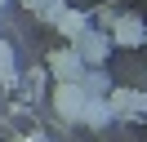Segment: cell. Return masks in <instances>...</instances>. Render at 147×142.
<instances>
[{
	"mask_svg": "<svg viewBox=\"0 0 147 142\" xmlns=\"http://www.w3.org/2000/svg\"><path fill=\"white\" fill-rule=\"evenodd\" d=\"M71 49L80 53L85 67H107V58H111V36L102 31V27H85V31L71 40Z\"/></svg>",
	"mask_w": 147,
	"mask_h": 142,
	"instance_id": "6da1fadb",
	"label": "cell"
},
{
	"mask_svg": "<svg viewBox=\"0 0 147 142\" xmlns=\"http://www.w3.org/2000/svg\"><path fill=\"white\" fill-rule=\"evenodd\" d=\"M111 120H143L147 124V93L143 89H107Z\"/></svg>",
	"mask_w": 147,
	"mask_h": 142,
	"instance_id": "7a4b0ae2",
	"label": "cell"
},
{
	"mask_svg": "<svg viewBox=\"0 0 147 142\" xmlns=\"http://www.w3.org/2000/svg\"><path fill=\"white\" fill-rule=\"evenodd\" d=\"M49 102H54V111L63 115L67 124H76V120H80V107H85V89L76 84V80H54Z\"/></svg>",
	"mask_w": 147,
	"mask_h": 142,
	"instance_id": "3957f363",
	"label": "cell"
},
{
	"mask_svg": "<svg viewBox=\"0 0 147 142\" xmlns=\"http://www.w3.org/2000/svg\"><path fill=\"white\" fill-rule=\"evenodd\" d=\"M111 49H138L143 44V36H147V27H143V18H134V13H116V22H111Z\"/></svg>",
	"mask_w": 147,
	"mask_h": 142,
	"instance_id": "277c9868",
	"label": "cell"
},
{
	"mask_svg": "<svg viewBox=\"0 0 147 142\" xmlns=\"http://www.w3.org/2000/svg\"><path fill=\"white\" fill-rule=\"evenodd\" d=\"M80 71H85V62L71 44H63V49H54L45 58V76H54V80H80Z\"/></svg>",
	"mask_w": 147,
	"mask_h": 142,
	"instance_id": "5b68a950",
	"label": "cell"
},
{
	"mask_svg": "<svg viewBox=\"0 0 147 142\" xmlns=\"http://www.w3.org/2000/svg\"><path fill=\"white\" fill-rule=\"evenodd\" d=\"M76 124H85V129H107V124H111V107H107V98H85L80 120H76Z\"/></svg>",
	"mask_w": 147,
	"mask_h": 142,
	"instance_id": "8992f818",
	"label": "cell"
},
{
	"mask_svg": "<svg viewBox=\"0 0 147 142\" xmlns=\"http://www.w3.org/2000/svg\"><path fill=\"white\" fill-rule=\"evenodd\" d=\"M54 27H58V36H63L67 44H71L76 36H80L85 27H89V13H85V9H63V13L54 18Z\"/></svg>",
	"mask_w": 147,
	"mask_h": 142,
	"instance_id": "52a82bcc",
	"label": "cell"
},
{
	"mask_svg": "<svg viewBox=\"0 0 147 142\" xmlns=\"http://www.w3.org/2000/svg\"><path fill=\"white\" fill-rule=\"evenodd\" d=\"M76 84L85 89V98H107V89H111V76H107V67H85Z\"/></svg>",
	"mask_w": 147,
	"mask_h": 142,
	"instance_id": "ba28073f",
	"label": "cell"
},
{
	"mask_svg": "<svg viewBox=\"0 0 147 142\" xmlns=\"http://www.w3.org/2000/svg\"><path fill=\"white\" fill-rule=\"evenodd\" d=\"M0 84L18 89V58H13V44L9 40H0Z\"/></svg>",
	"mask_w": 147,
	"mask_h": 142,
	"instance_id": "9c48e42d",
	"label": "cell"
},
{
	"mask_svg": "<svg viewBox=\"0 0 147 142\" xmlns=\"http://www.w3.org/2000/svg\"><path fill=\"white\" fill-rule=\"evenodd\" d=\"M63 9H67V0H45V5L36 9V18H40V22H54V18L63 13Z\"/></svg>",
	"mask_w": 147,
	"mask_h": 142,
	"instance_id": "30bf717a",
	"label": "cell"
},
{
	"mask_svg": "<svg viewBox=\"0 0 147 142\" xmlns=\"http://www.w3.org/2000/svg\"><path fill=\"white\" fill-rule=\"evenodd\" d=\"M18 142H49V138H45V133H40V129H31V133H22Z\"/></svg>",
	"mask_w": 147,
	"mask_h": 142,
	"instance_id": "8fae6325",
	"label": "cell"
},
{
	"mask_svg": "<svg viewBox=\"0 0 147 142\" xmlns=\"http://www.w3.org/2000/svg\"><path fill=\"white\" fill-rule=\"evenodd\" d=\"M18 5H22V9H31V13H36V9L45 5V0H18Z\"/></svg>",
	"mask_w": 147,
	"mask_h": 142,
	"instance_id": "7c38bea8",
	"label": "cell"
},
{
	"mask_svg": "<svg viewBox=\"0 0 147 142\" xmlns=\"http://www.w3.org/2000/svg\"><path fill=\"white\" fill-rule=\"evenodd\" d=\"M5 5H9V0H0V9H5Z\"/></svg>",
	"mask_w": 147,
	"mask_h": 142,
	"instance_id": "4fadbf2b",
	"label": "cell"
}]
</instances>
